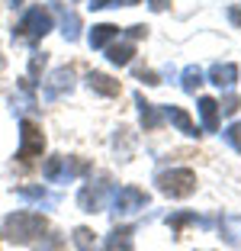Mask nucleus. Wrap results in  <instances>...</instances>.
Wrapping results in <instances>:
<instances>
[{"mask_svg":"<svg viewBox=\"0 0 241 251\" xmlns=\"http://www.w3.org/2000/svg\"><path fill=\"white\" fill-rule=\"evenodd\" d=\"M45 232H48V219H45L42 213L20 209V213H10L7 219H3V235L13 245H36Z\"/></svg>","mask_w":241,"mask_h":251,"instance_id":"nucleus-1","label":"nucleus"},{"mask_svg":"<svg viewBox=\"0 0 241 251\" xmlns=\"http://www.w3.org/2000/svg\"><path fill=\"white\" fill-rule=\"evenodd\" d=\"M51 29H55V26H51V10L48 7H32L16 23L13 39H20V42H26V45H36V42H42Z\"/></svg>","mask_w":241,"mask_h":251,"instance_id":"nucleus-2","label":"nucleus"},{"mask_svg":"<svg viewBox=\"0 0 241 251\" xmlns=\"http://www.w3.org/2000/svg\"><path fill=\"white\" fill-rule=\"evenodd\" d=\"M42 151H45L42 126H39L36 119H23V123H20V151H16L20 164H23V168H32L36 158H42Z\"/></svg>","mask_w":241,"mask_h":251,"instance_id":"nucleus-3","label":"nucleus"},{"mask_svg":"<svg viewBox=\"0 0 241 251\" xmlns=\"http://www.w3.org/2000/svg\"><path fill=\"white\" fill-rule=\"evenodd\" d=\"M158 190L164 193V197L170 200H183L190 197L193 190H196V174H193L190 168H174V171H164V174H158Z\"/></svg>","mask_w":241,"mask_h":251,"instance_id":"nucleus-4","label":"nucleus"},{"mask_svg":"<svg viewBox=\"0 0 241 251\" xmlns=\"http://www.w3.org/2000/svg\"><path fill=\"white\" fill-rule=\"evenodd\" d=\"M87 171H90V161H84V158L51 155L48 161H45V180H48V184H65V180H71V177L87 174Z\"/></svg>","mask_w":241,"mask_h":251,"instance_id":"nucleus-5","label":"nucleus"},{"mask_svg":"<svg viewBox=\"0 0 241 251\" xmlns=\"http://www.w3.org/2000/svg\"><path fill=\"white\" fill-rule=\"evenodd\" d=\"M113 190V184H110V177H100L94 184V180H90L87 187H84V190L77 193V203H80V209H84V213H100L103 209V200H106V193Z\"/></svg>","mask_w":241,"mask_h":251,"instance_id":"nucleus-6","label":"nucleus"},{"mask_svg":"<svg viewBox=\"0 0 241 251\" xmlns=\"http://www.w3.org/2000/svg\"><path fill=\"white\" fill-rule=\"evenodd\" d=\"M148 206V193L139 190V187H122V190H116V197H113V213L116 216H125V213H139V209Z\"/></svg>","mask_w":241,"mask_h":251,"instance_id":"nucleus-7","label":"nucleus"},{"mask_svg":"<svg viewBox=\"0 0 241 251\" xmlns=\"http://www.w3.org/2000/svg\"><path fill=\"white\" fill-rule=\"evenodd\" d=\"M71 87H74V68H58V71H55L48 81H45L42 97H45V100H58V97L68 94Z\"/></svg>","mask_w":241,"mask_h":251,"instance_id":"nucleus-8","label":"nucleus"},{"mask_svg":"<svg viewBox=\"0 0 241 251\" xmlns=\"http://www.w3.org/2000/svg\"><path fill=\"white\" fill-rule=\"evenodd\" d=\"M55 13H58V20H61V36L68 39V42H77V36H80V20H77V13L74 10H68L65 3H55Z\"/></svg>","mask_w":241,"mask_h":251,"instance_id":"nucleus-9","label":"nucleus"},{"mask_svg":"<svg viewBox=\"0 0 241 251\" xmlns=\"http://www.w3.org/2000/svg\"><path fill=\"white\" fill-rule=\"evenodd\" d=\"M135 106H139V119H142V126H145L148 132H154V129L164 123V113H161L154 103H148L142 94H135Z\"/></svg>","mask_w":241,"mask_h":251,"instance_id":"nucleus-10","label":"nucleus"},{"mask_svg":"<svg viewBox=\"0 0 241 251\" xmlns=\"http://www.w3.org/2000/svg\"><path fill=\"white\" fill-rule=\"evenodd\" d=\"M161 113H164V119H170V123H174L183 135H199L196 123L190 119V113H187V110H180V106H174V103H170V106H164Z\"/></svg>","mask_w":241,"mask_h":251,"instance_id":"nucleus-11","label":"nucleus"},{"mask_svg":"<svg viewBox=\"0 0 241 251\" xmlns=\"http://www.w3.org/2000/svg\"><path fill=\"white\" fill-rule=\"evenodd\" d=\"M132 235H135L132 226H119V229H113L110 235H106L103 251H135V248H132Z\"/></svg>","mask_w":241,"mask_h":251,"instance_id":"nucleus-12","label":"nucleus"},{"mask_svg":"<svg viewBox=\"0 0 241 251\" xmlns=\"http://www.w3.org/2000/svg\"><path fill=\"white\" fill-rule=\"evenodd\" d=\"M209 81L216 84V87H232L235 81H238V65H232V61H225V65H212L209 68Z\"/></svg>","mask_w":241,"mask_h":251,"instance_id":"nucleus-13","label":"nucleus"},{"mask_svg":"<svg viewBox=\"0 0 241 251\" xmlns=\"http://www.w3.org/2000/svg\"><path fill=\"white\" fill-rule=\"evenodd\" d=\"M199 116H203V129L206 132H219V100L199 97Z\"/></svg>","mask_w":241,"mask_h":251,"instance_id":"nucleus-14","label":"nucleus"},{"mask_svg":"<svg viewBox=\"0 0 241 251\" xmlns=\"http://www.w3.org/2000/svg\"><path fill=\"white\" fill-rule=\"evenodd\" d=\"M87 87L96 90L100 97H119V90H122V87H119V81H113L110 74H100V71H94L87 77Z\"/></svg>","mask_w":241,"mask_h":251,"instance_id":"nucleus-15","label":"nucleus"},{"mask_svg":"<svg viewBox=\"0 0 241 251\" xmlns=\"http://www.w3.org/2000/svg\"><path fill=\"white\" fill-rule=\"evenodd\" d=\"M116 36H119V26H113V23H100V26L90 29L87 42H90V49H106Z\"/></svg>","mask_w":241,"mask_h":251,"instance_id":"nucleus-16","label":"nucleus"},{"mask_svg":"<svg viewBox=\"0 0 241 251\" xmlns=\"http://www.w3.org/2000/svg\"><path fill=\"white\" fill-rule=\"evenodd\" d=\"M132 55H135V49H132V42H119V45H110L106 49V58H110V65L122 68L132 61Z\"/></svg>","mask_w":241,"mask_h":251,"instance_id":"nucleus-17","label":"nucleus"},{"mask_svg":"<svg viewBox=\"0 0 241 251\" xmlns=\"http://www.w3.org/2000/svg\"><path fill=\"white\" fill-rule=\"evenodd\" d=\"M180 84H183V90H187V94H196V90L203 87V71H199L196 65L183 68V74H180Z\"/></svg>","mask_w":241,"mask_h":251,"instance_id":"nucleus-18","label":"nucleus"},{"mask_svg":"<svg viewBox=\"0 0 241 251\" xmlns=\"http://www.w3.org/2000/svg\"><path fill=\"white\" fill-rule=\"evenodd\" d=\"M16 193H20L23 200H39V203H51V197L42 190V187H16Z\"/></svg>","mask_w":241,"mask_h":251,"instance_id":"nucleus-19","label":"nucleus"},{"mask_svg":"<svg viewBox=\"0 0 241 251\" xmlns=\"http://www.w3.org/2000/svg\"><path fill=\"white\" fill-rule=\"evenodd\" d=\"M187 222H199V226H209V222H206V219H196V216H193V213H177V216H168V226H170V229H180V226H187Z\"/></svg>","mask_w":241,"mask_h":251,"instance_id":"nucleus-20","label":"nucleus"},{"mask_svg":"<svg viewBox=\"0 0 241 251\" xmlns=\"http://www.w3.org/2000/svg\"><path fill=\"white\" fill-rule=\"evenodd\" d=\"M74 242H77L80 251H94V232L80 226V229H74Z\"/></svg>","mask_w":241,"mask_h":251,"instance_id":"nucleus-21","label":"nucleus"},{"mask_svg":"<svg viewBox=\"0 0 241 251\" xmlns=\"http://www.w3.org/2000/svg\"><path fill=\"white\" fill-rule=\"evenodd\" d=\"M238 106H241V97L228 94L225 100H222V103H219V113H225V116H235V113H238Z\"/></svg>","mask_w":241,"mask_h":251,"instance_id":"nucleus-22","label":"nucleus"},{"mask_svg":"<svg viewBox=\"0 0 241 251\" xmlns=\"http://www.w3.org/2000/svg\"><path fill=\"white\" fill-rule=\"evenodd\" d=\"M225 139H228V145L235 148V151H241V123H232L225 129Z\"/></svg>","mask_w":241,"mask_h":251,"instance_id":"nucleus-23","label":"nucleus"},{"mask_svg":"<svg viewBox=\"0 0 241 251\" xmlns=\"http://www.w3.org/2000/svg\"><path fill=\"white\" fill-rule=\"evenodd\" d=\"M42 68H45V52H36V55H32V61H29V84L39 77Z\"/></svg>","mask_w":241,"mask_h":251,"instance_id":"nucleus-24","label":"nucleus"},{"mask_svg":"<svg viewBox=\"0 0 241 251\" xmlns=\"http://www.w3.org/2000/svg\"><path fill=\"white\" fill-rule=\"evenodd\" d=\"M135 74H139V81L151 84V87H154V84H161V81H158V74H154V71H148V68H139V71H135Z\"/></svg>","mask_w":241,"mask_h":251,"instance_id":"nucleus-25","label":"nucleus"},{"mask_svg":"<svg viewBox=\"0 0 241 251\" xmlns=\"http://www.w3.org/2000/svg\"><path fill=\"white\" fill-rule=\"evenodd\" d=\"M148 7H151L154 13H164V10L170 7V0H148Z\"/></svg>","mask_w":241,"mask_h":251,"instance_id":"nucleus-26","label":"nucleus"},{"mask_svg":"<svg viewBox=\"0 0 241 251\" xmlns=\"http://www.w3.org/2000/svg\"><path fill=\"white\" fill-rule=\"evenodd\" d=\"M148 36V26H129V39H145Z\"/></svg>","mask_w":241,"mask_h":251,"instance_id":"nucleus-27","label":"nucleus"},{"mask_svg":"<svg viewBox=\"0 0 241 251\" xmlns=\"http://www.w3.org/2000/svg\"><path fill=\"white\" fill-rule=\"evenodd\" d=\"M228 20H232L235 26H241V7H232V10H228Z\"/></svg>","mask_w":241,"mask_h":251,"instance_id":"nucleus-28","label":"nucleus"},{"mask_svg":"<svg viewBox=\"0 0 241 251\" xmlns=\"http://www.w3.org/2000/svg\"><path fill=\"white\" fill-rule=\"evenodd\" d=\"M103 7H113V0H90V10H103Z\"/></svg>","mask_w":241,"mask_h":251,"instance_id":"nucleus-29","label":"nucleus"},{"mask_svg":"<svg viewBox=\"0 0 241 251\" xmlns=\"http://www.w3.org/2000/svg\"><path fill=\"white\" fill-rule=\"evenodd\" d=\"M122 3V7H135V3H142V0H116V7Z\"/></svg>","mask_w":241,"mask_h":251,"instance_id":"nucleus-30","label":"nucleus"},{"mask_svg":"<svg viewBox=\"0 0 241 251\" xmlns=\"http://www.w3.org/2000/svg\"><path fill=\"white\" fill-rule=\"evenodd\" d=\"M10 7H23V0H10Z\"/></svg>","mask_w":241,"mask_h":251,"instance_id":"nucleus-31","label":"nucleus"},{"mask_svg":"<svg viewBox=\"0 0 241 251\" xmlns=\"http://www.w3.org/2000/svg\"><path fill=\"white\" fill-rule=\"evenodd\" d=\"M0 68H3V58H0Z\"/></svg>","mask_w":241,"mask_h":251,"instance_id":"nucleus-32","label":"nucleus"}]
</instances>
